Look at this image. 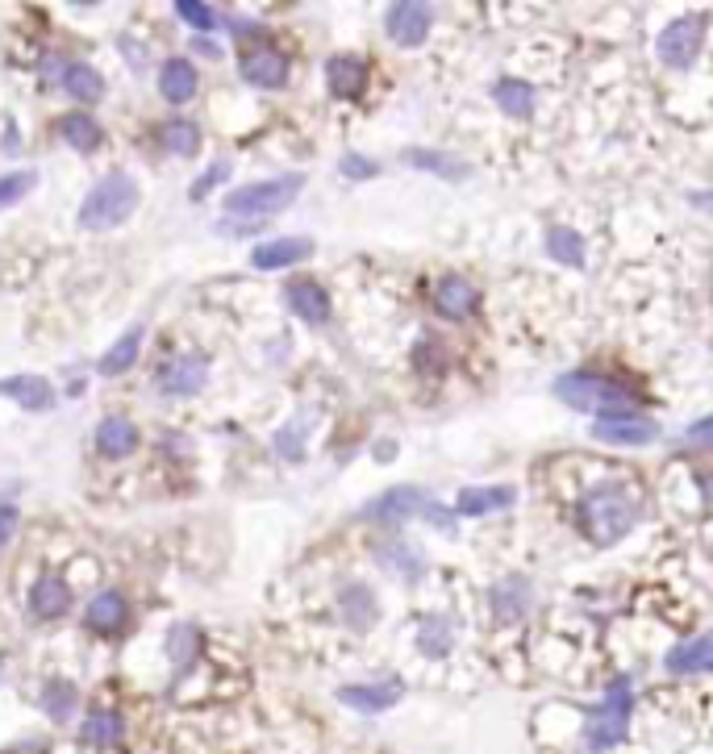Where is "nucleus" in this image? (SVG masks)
<instances>
[{"label":"nucleus","instance_id":"f257e3e1","mask_svg":"<svg viewBox=\"0 0 713 754\" xmlns=\"http://www.w3.org/2000/svg\"><path fill=\"white\" fill-rule=\"evenodd\" d=\"M556 396L576 412H592L597 421H618V417H639L643 393L630 388L627 379L601 376V371H563L556 379Z\"/></svg>","mask_w":713,"mask_h":754},{"label":"nucleus","instance_id":"f03ea898","mask_svg":"<svg viewBox=\"0 0 713 754\" xmlns=\"http://www.w3.org/2000/svg\"><path fill=\"white\" fill-rule=\"evenodd\" d=\"M576 521H580V530H584L592 547H613V542H622L639 526V505L622 488L601 483V488H592L589 497L576 505Z\"/></svg>","mask_w":713,"mask_h":754},{"label":"nucleus","instance_id":"7ed1b4c3","mask_svg":"<svg viewBox=\"0 0 713 754\" xmlns=\"http://www.w3.org/2000/svg\"><path fill=\"white\" fill-rule=\"evenodd\" d=\"M630 717H634V687L627 675H618L605 687L601 704H592L584 717V754H609L622 746L630 734Z\"/></svg>","mask_w":713,"mask_h":754},{"label":"nucleus","instance_id":"20e7f679","mask_svg":"<svg viewBox=\"0 0 713 754\" xmlns=\"http://www.w3.org/2000/svg\"><path fill=\"white\" fill-rule=\"evenodd\" d=\"M134 213H139V184L125 172H109L105 180H96V188L80 201L75 222H80V230L105 234V230L125 225Z\"/></svg>","mask_w":713,"mask_h":754},{"label":"nucleus","instance_id":"39448f33","mask_svg":"<svg viewBox=\"0 0 713 754\" xmlns=\"http://www.w3.org/2000/svg\"><path fill=\"white\" fill-rule=\"evenodd\" d=\"M305 188V175L301 172H288V175H276V180H255V184H243V188H234L226 196V213L230 217H238L251 225L255 222H267L272 213H284V208L293 205L296 196Z\"/></svg>","mask_w":713,"mask_h":754},{"label":"nucleus","instance_id":"423d86ee","mask_svg":"<svg viewBox=\"0 0 713 754\" xmlns=\"http://www.w3.org/2000/svg\"><path fill=\"white\" fill-rule=\"evenodd\" d=\"M701 38H705V13H684V18L668 21L655 38V54L668 68H689L701 51Z\"/></svg>","mask_w":713,"mask_h":754},{"label":"nucleus","instance_id":"0eeeda50","mask_svg":"<svg viewBox=\"0 0 713 754\" xmlns=\"http://www.w3.org/2000/svg\"><path fill=\"white\" fill-rule=\"evenodd\" d=\"M430 492L426 488H414V483H397V488H388L380 492L376 500H367L364 505V517L367 521H380V526H397V521H414L430 509Z\"/></svg>","mask_w":713,"mask_h":754},{"label":"nucleus","instance_id":"6e6552de","mask_svg":"<svg viewBox=\"0 0 713 754\" xmlns=\"http://www.w3.org/2000/svg\"><path fill=\"white\" fill-rule=\"evenodd\" d=\"M430 21H435V9L430 4H414V0H397V4H388V13H384V34L393 38L397 47L405 51H414L426 42L430 34Z\"/></svg>","mask_w":713,"mask_h":754},{"label":"nucleus","instance_id":"1a4fd4ad","mask_svg":"<svg viewBox=\"0 0 713 754\" xmlns=\"http://www.w3.org/2000/svg\"><path fill=\"white\" fill-rule=\"evenodd\" d=\"M284 305H288V313H296L301 322H309V326H326L330 322V296H326V288L317 284V279H309V275H301V279H288L284 284Z\"/></svg>","mask_w":713,"mask_h":754},{"label":"nucleus","instance_id":"9d476101","mask_svg":"<svg viewBox=\"0 0 713 754\" xmlns=\"http://www.w3.org/2000/svg\"><path fill=\"white\" fill-rule=\"evenodd\" d=\"M238 71H243L246 84H255V88H284L288 84V59H284L272 42H259V47L243 51Z\"/></svg>","mask_w":713,"mask_h":754},{"label":"nucleus","instance_id":"9b49d317","mask_svg":"<svg viewBox=\"0 0 713 754\" xmlns=\"http://www.w3.org/2000/svg\"><path fill=\"white\" fill-rule=\"evenodd\" d=\"M205 379H210V359H205V355H184V359L167 363V367L159 371V393L184 400V396L201 393Z\"/></svg>","mask_w":713,"mask_h":754},{"label":"nucleus","instance_id":"f8f14e48","mask_svg":"<svg viewBox=\"0 0 713 754\" xmlns=\"http://www.w3.org/2000/svg\"><path fill=\"white\" fill-rule=\"evenodd\" d=\"M430 300H435V309L442 317H451V322H464L471 313L480 309V288L464 279V275H442L435 279V292H430Z\"/></svg>","mask_w":713,"mask_h":754},{"label":"nucleus","instance_id":"ddd939ff","mask_svg":"<svg viewBox=\"0 0 713 754\" xmlns=\"http://www.w3.org/2000/svg\"><path fill=\"white\" fill-rule=\"evenodd\" d=\"M405 696V687L397 680H376V684H350V687H338V701L355 709V713H388L393 704Z\"/></svg>","mask_w":713,"mask_h":754},{"label":"nucleus","instance_id":"4468645a","mask_svg":"<svg viewBox=\"0 0 713 754\" xmlns=\"http://www.w3.org/2000/svg\"><path fill=\"white\" fill-rule=\"evenodd\" d=\"M376 563H380V571H388V575L400 583H418L421 575L430 571V559H426L418 547H409V542H380V547H376Z\"/></svg>","mask_w":713,"mask_h":754},{"label":"nucleus","instance_id":"2eb2a0df","mask_svg":"<svg viewBox=\"0 0 713 754\" xmlns=\"http://www.w3.org/2000/svg\"><path fill=\"white\" fill-rule=\"evenodd\" d=\"M84 625L92 634H122L125 625H130V604H125L122 592H96V597L88 600L84 609Z\"/></svg>","mask_w":713,"mask_h":754},{"label":"nucleus","instance_id":"dca6fc26","mask_svg":"<svg viewBox=\"0 0 713 754\" xmlns=\"http://www.w3.org/2000/svg\"><path fill=\"white\" fill-rule=\"evenodd\" d=\"M309 255H314V238H272L251 251V267L255 272H279V267L305 263Z\"/></svg>","mask_w":713,"mask_h":754},{"label":"nucleus","instance_id":"f3484780","mask_svg":"<svg viewBox=\"0 0 713 754\" xmlns=\"http://www.w3.org/2000/svg\"><path fill=\"white\" fill-rule=\"evenodd\" d=\"M592 438L609 446H646L660 438V426L651 417H618V421H597L592 426Z\"/></svg>","mask_w":713,"mask_h":754},{"label":"nucleus","instance_id":"a211bd4d","mask_svg":"<svg viewBox=\"0 0 713 754\" xmlns=\"http://www.w3.org/2000/svg\"><path fill=\"white\" fill-rule=\"evenodd\" d=\"M518 500V492L509 488V483H492V488H464L459 497H455V517H492V513H505L509 505Z\"/></svg>","mask_w":713,"mask_h":754},{"label":"nucleus","instance_id":"6ab92c4d","mask_svg":"<svg viewBox=\"0 0 713 754\" xmlns=\"http://www.w3.org/2000/svg\"><path fill=\"white\" fill-rule=\"evenodd\" d=\"M338 609H343L347 630H355V634H367L380 621V600H376V592L367 583H347L343 597H338Z\"/></svg>","mask_w":713,"mask_h":754},{"label":"nucleus","instance_id":"aec40b11","mask_svg":"<svg viewBox=\"0 0 713 754\" xmlns=\"http://www.w3.org/2000/svg\"><path fill=\"white\" fill-rule=\"evenodd\" d=\"M326 80L338 101H359L367 88V63L359 54H334L326 63Z\"/></svg>","mask_w":713,"mask_h":754},{"label":"nucleus","instance_id":"412c9836","mask_svg":"<svg viewBox=\"0 0 713 754\" xmlns=\"http://www.w3.org/2000/svg\"><path fill=\"white\" fill-rule=\"evenodd\" d=\"M196 80H201V75H196V68H192L189 59H180V54H175V59H163V68H159V96L180 109V104H189L192 96H196Z\"/></svg>","mask_w":713,"mask_h":754},{"label":"nucleus","instance_id":"4be33fe9","mask_svg":"<svg viewBox=\"0 0 713 754\" xmlns=\"http://www.w3.org/2000/svg\"><path fill=\"white\" fill-rule=\"evenodd\" d=\"M663 668H668V675H705L713 668V638L696 634L689 642L672 646L668 659H663Z\"/></svg>","mask_w":713,"mask_h":754},{"label":"nucleus","instance_id":"5701e85b","mask_svg":"<svg viewBox=\"0 0 713 754\" xmlns=\"http://www.w3.org/2000/svg\"><path fill=\"white\" fill-rule=\"evenodd\" d=\"M71 609V588L54 571H47V575H38V583L30 588V613H34L38 621H54L63 618Z\"/></svg>","mask_w":713,"mask_h":754},{"label":"nucleus","instance_id":"b1692460","mask_svg":"<svg viewBox=\"0 0 713 754\" xmlns=\"http://www.w3.org/2000/svg\"><path fill=\"white\" fill-rule=\"evenodd\" d=\"M530 583L522 580V575H505V580H497L492 588H488V604H492V613H497V621H518L530 609Z\"/></svg>","mask_w":713,"mask_h":754},{"label":"nucleus","instance_id":"393cba45","mask_svg":"<svg viewBox=\"0 0 713 754\" xmlns=\"http://www.w3.org/2000/svg\"><path fill=\"white\" fill-rule=\"evenodd\" d=\"M139 442L142 434L130 417H105V421L96 426V450H101L105 459H125V455L139 450Z\"/></svg>","mask_w":713,"mask_h":754},{"label":"nucleus","instance_id":"a878e982","mask_svg":"<svg viewBox=\"0 0 713 754\" xmlns=\"http://www.w3.org/2000/svg\"><path fill=\"white\" fill-rule=\"evenodd\" d=\"M0 396H13L26 412H47L54 405V388L51 379L42 376H9L0 379Z\"/></svg>","mask_w":713,"mask_h":754},{"label":"nucleus","instance_id":"bb28decb","mask_svg":"<svg viewBox=\"0 0 713 754\" xmlns=\"http://www.w3.org/2000/svg\"><path fill=\"white\" fill-rule=\"evenodd\" d=\"M59 134L68 142L71 151H80V155H92V151H101V142H105V130H101V121L84 113V109H75L68 118L59 121Z\"/></svg>","mask_w":713,"mask_h":754},{"label":"nucleus","instance_id":"cd10ccee","mask_svg":"<svg viewBox=\"0 0 713 754\" xmlns=\"http://www.w3.org/2000/svg\"><path fill=\"white\" fill-rule=\"evenodd\" d=\"M400 163H405V167H418V172H435V175H442V180H468V175H471L468 159L442 155V151H426V146H418V151H405V155H400Z\"/></svg>","mask_w":713,"mask_h":754},{"label":"nucleus","instance_id":"c85d7f7f","mask_svg":"<svg viewBox=\"0 0 713 754\" xmlns=\"http://www.w3.org/2000/svg\"><path fill=\"white\" fill-rule=\"evenodd\" d=\"M542 246H547V255L556 258V263H563V267H584V258H589L584 234L572 230V225H551V230L542 234Z\"/></svg>","mask_w":713,"mask_h":754},{"label":"nucleus","instance_id":"c756f323","mask_svg":"<svg viewBox=\"0 0 713 754\" xmlns=\"http://www.w3.org/2000/svg\"><path fill=\"white\" fill-rule=\"evenodd\" d=\"M142 338H146V326H134V329H125L118 343L109 346L105 355H101V376H125L134 363H139V350H142Z\"/></svg>","mask_w":713,"mask_h":754},{"label":"nucleus","instance_id":"7c9ffc66","mask_svg":"<svg viewBox=\"0 0 713 754\" xmlns=\"http://www.w3.org/2000/svg\"><path fill=\"white\" fill-rule=\"evenodd\" d=\"M159 146L167 151V155H180V159H192L201 151V125L189 118H172L159 125Z\"/></svg>","mask_w":713,"mask_h":754},{"label":"nucleus","instance_id":"2f4dec72","mask_svg":"<svg viewBox=\"0 0 713 754\" xmlns=\"http://www.w3.org/2000/svg\"><path fill=\"white\" fill-rule=\"evenodd\" d=\"M80 737H84L88 746H118V742L125 737L122 713H113V709H96V713H88L84 725H80Z\"/></svg>","mask_w":713,"mask_h":754},{"label":"nucleus","instance_id":"473e14b6","mask_svg":"<svg viewBox=\"0 0 713 754\" xmlns=\"http://www.w3.org/2000/svg\"><path fill=\"white\" fill-rule=\"evenodd\" d=\"M492 101H497V109L501 113H509V118H530L534 113V88L526 84V80H497L492 84Z\"/></svg>","mask_w":713,"mask_h":754},{"label":"nucleus","instance_id":"72a5a7b5","mask_svg":"<svg viewBox=\"0 0 713 754\" xmlns=\"http://www.w3.org/2000/svg\"><path fill=\"white\" fill-rule=\"evenodd\" d=\"M305 442H309V412H296L293 421H284L276 429V438H272V446H276V455L284 463H301L305 459Z\"/></svg>","mask_w":713,"mask_h":754},{"label":"nucleus","instance_id":"f704fd0d","mask_svg":"<svg viewBox=\"0 0 713 754\" xmlns=\"http://www.w3.org/2000/svg\"><path fill=\"white\" fill-rule=\"evenodd\" d=\"M63 88H68L80 104H96L101 96H105V80H101V71L88 68V63H68V71H63Z\"/></svg>","mask_w":713,"mask_h":754},{"label":"nucleus","instance_id":"c9c22d12","mask_svg":"<svg viewBox=\"0 0 713 754\" xmlns=\"http://www.w3.org/2000/svg\"><path fill=\"white\" fill-rule=\"evenodd\" d=\"M75 704H80V692H75L71 680H47V687H42V709L51 713V721H71Z\"/></svg>","mask_w":713,"mask_h":754},{"label":"nucleus","instance_id":"e433bc0d","mask_svg":"<svg viewBox=\"0 0 713 754\" xmlns=\"http://www.w3.org/2000/svg\"><path fill=\"white\" fill-rule=\"evenodd\" d=\"M201 646H205V638H201V630L196 625H172V634H167V659H172L175 668H189L192 659L201 654Z\"/></svg>","mask_w":713,"mask_h":754},{"label":"nucleus","instance_id":"4c0bfd02","mask_svg":"<svg viewBox=\"0 0 713 754\" xmlns=\"http://www.w3.org/2000/svg\"><path fill=\"white\" fill-rule=\"evenodd\" d=\"M451 625L442 618H426L418 625V646H421V654H430V659H447L451 654Z\"/></svg>","mask_w":713,"mask_h":754},{"label":"nucleus","instance_id":"58836bf2","mask_svg":"<svg viewBox=\"0 0 713 754\" xmlns=\"http://www.w3.org/2000/svg\"><path fill=\"white\" fill-rule=\"evenodd\" d=\"M175 18L189 21L192 30H217L222 13L213 4H205V0H175Z\"/></svg>","mask_w":713,"mask_h":754},{"label":"nucleus","instance_id":"ea45409f","mask_svg":"<svg viewBox=\"0 0 713 754\" xmlns=\"http://www.w3.org/2000/svg\"><path fill=\"white\" fill-rule=\"evenodd\" d=\"M38 184V172L34 167H21V172H4L0 175V208L18 205L26 192Z\"/></svg>","mask_w":713,"mask_h":754},{"label":"nucleus","instance_id":"a19ab883","mask_svg":"<svg viewBox=\"0 0 713 754\" xmlns=\"http://www.w3.org/2000/svg\"><path fill=\"white\" fill-rule=\"evenodd\" d=\"M414 367H418L426 379H438L447 371V355L438 350V343H421L418 350H414Z\"/></svg>","mask_w":713,"mask_h":754},{"label":"nucleus","instance_id":"79ce46f5","mask_svg":"<svg viewBox=\"0 0 713 754\" xmlns=\"http://www.w3.org/2000/svg\"><path fill=\"white\" fill-rule=\"evenodd\" d=\"M338 172L347 175V180H376V175H380V163L359 155V151H347V155L338 159Z\"/></svg>","mask_w":713,"mask_h":754},{"label":"nucleus","instance_id":"37998d69","mask_svg":"<svg viewBox=\"0 0 713 754\" xmlns=\"http://www.w3.org/2000/svg\"><path fill=\"white\" fill-rule=\"evenodd\" d=\"M63 71H68V59H63V54H47V59H42V84L47 88L63 84Z\"/></svg>","mask_w":713,"mask_h":754},{"label":"nucleus","instance_id":"c03bdc74","mask_svg":"<svg viewBox=\"0 0 713 754\" xmlns=\"http://www.w3.org/2000/svg\"><path fill=\"white\" fill-rule=\"evenodd\" d=\"M226 175H230V163H226V159H222V163H213L210 172L201 175V184H196V188H192V196H196V201H201V196H205V192H210L213 184H222V180H226Z\"/></svg>","mask_w":713,"mask_h":754},{"label":"nucleus","instance_id":"a18cd8bd","mask_svg":"<svg viewBox=\"0 0 713 754\" xmlns=\"http://www.w3.org/2000/svg\"><path fill=\"white\" fill-rule=\"evenodd\" d=\"M13 530H18V509H13V505H0V547L13 538Z\"/></svg>","mask_w":713,"mask_h":754},{"label":"nucleus","instance_id":"49530a36","mask_svg":"<svg viewBox=\"0 0 713 754\" xmlns=\"http://www.w3.org/2000/svg\"><path fill=\"white\" fill-rule=\"evenodd\" d=\"M710 434H713L710 417H701V421H693V426H689V438H693L696 450H705V446H710Z\"/></svg>","mask_w":713,"mask_h":754},{"label":"nucleus","instance_id":"de8ad7c7","mask_svg":"<svg viewBox=\"0 0 713 754\" xmlns=\"http://www.w3.org/2000/svg\"><path fill=\"white\" fill-rule=\"evenodd\" d=\"M192 47H196V51H201V54H210V59H217V54H222V47H213L210 38H196Z\"/></svg>","mask_w":713,"mask_h":754},{"label":"nucleus","instance_id":"09e8293b","mask_svg":"<svg viewBox=\"0 0 713 754\" xmlns=\"http://www.w3.org/2000/svg\"><path fill=\"white\" fill-rule=\"evenodd\" d=\"M18 142H21V137H18V125H9V130H4V151H9V155H13V151H21Z\"/></svg>","mask_w":713,"mask_h":754}]
</instances>
